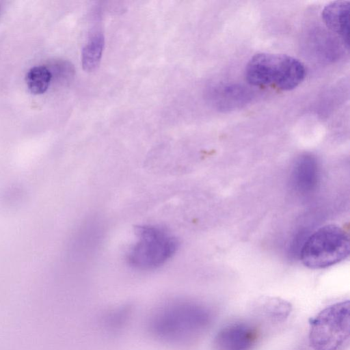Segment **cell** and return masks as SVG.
Returning <instances> with one entry per match:
<instances>
[{"label": "cell", "instance_id": "6da1fadb", "mask_svg": "<svg viewBox=\"0 0 350 350\" xmlns=\"http://www.w3.org/2000/svg\"><path fill=\"white\" fill-rule=\"evenodd\" d=\"M212 309L201 301L177 298L167 301L150 313L147 329L157 341L172 347L196 342L211 327Z\"/></svg>", "mask_w": 350, "mask_h": 350}, {"label": "cell", "instance_id": "8992f818", "mask_svg": "<svg viewBox=\"0 0 350 350\" xmlns=\"http://www.w3.org/2000/svg\"><path fill=\"white\" fill-rule=\"evenodd\" d=\"M258 338V331L252 323L245 321L230 323L215 334L214 350H252Z\"/></svg>", "mask_w": 350, "mask_h": 350}, {"label": "cell", "instance_id": "7a4b0ae2", "mask_svg": "<svg viewBox=\"0 0 350 350\" xmlns=\"http://www.w3.org/2000/svg\"><path fill=\"white\" fill-rule=\"evenodd\" d=\"M245 78L253 86H273L289 91L302 83L306 68L298 59L280 53H260L249 60Z\"/></svg>", "mask_w": 350, "mask_h": 350}, {"label": "cell", "instance_id": "5bb4252c", "mask_svg": "<svg viewBox=\"0 0 350 350\" xmlns=\"http://www.w3.org/2000/svg\"><path fill=\"white\" fill-rule=\"evenodd\" d=\"M131 308L129 306H118L110 310L104 317L105 327L112 331L121 329L127 323L131 316Z\"/></svg>", "mask_w": 350, "mask_h": 350}, {"label": "cell", "instance_id": "7c38bea8", "mask_svg": "<svg viewBox=\"0 0 350 350\" xmlns=\"http://www.w3.org/2000/svg\"><path fill=\"white\" fill-rule=\"evenodd\" d=\"M46 67L51 72L52 79H54L58 83L67 84L74 78L75 67L67 60L54 59Z\"/></svg>", "mask_w": 350, "mask_h": 350}, {"label": "cell", "instance_id": "ba28073f", "mask_svg": "<svg viewBox=\"0 0 350 350\" xmlns=\"http://www.w3.org/2000/svg\"><path fill=\"white\" fill-rule=\"evenodd\" d=\"M326 26L340 39L344 46H349V1H336L326 5L322 10Z\"/></svg>", "mask_w": 350, "mask_h": 350}, {"label": "cell", "instance_id": "277c9868", "mask_svg": "<svg viewBox=\"0 0 350 350\" xmlns=\"http://www.w3.org/2000/svg\"><path fill=\"white\" fill-rule=\"evenodd\" d=\"M348 234L339 226H323L311 234L302 245L300 260L310 269H324L336 265L349 255Z\"/></svg>", "mask_w": 350, "mask_h": 350}, {"label": "cell", "instance_id": "4fadbf2b", "mask_svg": "<svg viewBox=\"0 0 350 350\" xmlns=\"http://www.w3.org/2000/svg\"><path fill=\"white\" fill-rule=\"evenodd\" d=\"M261 312L272 321H283L291 312V306L286 301L271 299L264 300L260 304Z\"/></svg>", "mask_w": 350, "mask_h": 350}, {"label": "cell", "instance_id": "9c48e42d", "mask_svg": "<svg viewBox=\"0 0 350 350\" xmlns=\"http://www.w3.org/2000/svg\"><path fill=\"white\" fill-rule=\"evenodd\" d=\"M319 167L316 157L308 153L300 155L295 161L292 172L294 187L301 193H308L317 187Z\"/></svg>", "mask_w": 350, "mask_h": 350}, {"label": "cell", "instance_id": "9a60e30c", "mask_svg": "<svg viewBox=\"0 0 350 350\" xmlns=\"http://www.w3.org/2000/svg\"><path fill=\"white\" fill-rule=\"evenodd\" d=\"M99 230L97 224L94 222L87 224L83 226L73 242L74 250L78 251L81 247L85 250L92 246L98 238V233L100 232Z\"/></svg>", "mask_w": 350, "mask_h": 350}, {"label": "cell", "instance_id": "2e32d148", "mask_svg": "<svg viewBox=\"0 0 350 350\" xmlns=\"http://www.w3.org/2000/svg\"><path fill=\"white\" fill-rule=\"evenodd\" d=\"M1 5H0V14H1Z\"/></svg>", "mask_w": 350, "mask_h": 350}, {"label": "cell", "instance_id": "30bf717a", "mask_svg": "<svg viewBox=\"0 0 350 350\" xmlns=\"http://www.w3.org/2000/svg\"><path fill=\"white\" fill-rule=\"evenodd\" d=\"M105 46V36L100 31L92 33L81 51L84 70L92 72L98 66Z\"/></svg>", "mask_w": 350, "mask_h": 350}, {"label": "cell", "instance_id": "3957f363", "mask_svg": "<svg viewBox=\"0 0 350 350\" xmlns=\"http://www.w3.org/2000/svg\"><path fill=\"white\" fill-rule=\"evenodd\" d=\"M137 240L126 255L128 264L134 269L148 271L164 265L176 252L178 239L162 227L139 226Z\"/></svg>", "mask_w": 350, "mask_h": 350}, {"label": "cell", "instance_id": "8fae6325", "mask_svg": "<svg viewBox=\"0 0 350 350\" xmlns=\"http://www.w3.org/2000/svg\"><path fill=\"white\" fill-rule=\"evenodd\" d=\"M51 75L46 66H37L30 68L25 75V82L33 94L44 93L51 81Z\"/></svg>", "mask_w": 350, "mask_h": 350}, {"label": "cell", "instance_id": "52a82bcc", "mask_svg": "<svg viewBox=\"0 0 350 350\" xmlns=\"http://www.w3.org/2000/svg\"><path fill=\"white\" fill-rule=\"evenodd\" d=\"M209 103L217 109L229 111L243 107L252 97V91L239 83L217 84L207 92Z\"/></svg>", "mask_w": 350, "mask_h": 350}, {"label": "cell", "instance_id": "5b68a950", "mask_svg": "<svg viewBox=\"0 0 350 350\" xmlns=\"http://www.w3.org/2000/svg\"><path fill=\"white\" fill-rule=\"evenodd\" d=\"M309 342L314 350H345L349 347V301L332 304L310 319Z\"/></svg>", "mask_w": 350, "mask_h": 350}]
</instances>
